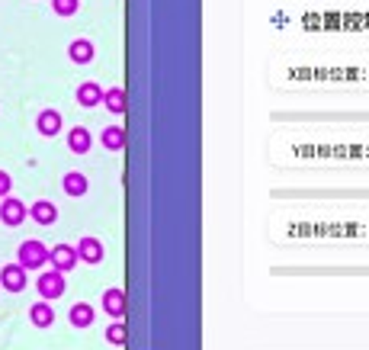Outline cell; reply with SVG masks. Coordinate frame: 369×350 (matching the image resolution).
Listing matches in <instances>:
<instances>
[{
  "mask_svg": "<svg viewBox=\"0 0 369 350\" xmlns=\"http://www.w3.org/2000/svg\"><path fill=\"white\" fill-rule=\"evenodd\" d=\"M16 264L23 267L26 274H29V270H42V267L48 264V248L42 241H36V238H32V241H23L20 251H16Z\"/></svg>",
  "mask_w": 369,
  "mask_h": 350,
  "instance_id": "6da1fadb",
  "label": "cell"
},
{
  "mask_svg": "<svg viewBox=\"0 0 369 350\" xmlns=\"http://www.w3.org/2000/svg\"><path fill=\"white\" fill-rule=\"evenodd\" d=\"M36 290H39V296L46 299V302H52V299H61V296H65L68 283H65V274L52 267V270H42V274H39Z\"/></svg>",
  "mask_w": 369,
  "mask_h": 350,
  "instance_id": "7a4b0ae2",
  "label": "cell"
},
{
  "mask_svg": "<svg viewBox=\"0 0 369 350\" xmlns=\"http://www.w3.org/2000/svg\"><path fill=\"white\" fill-rule=\"evenodd\" d=\"M26 219H29V206L13 199V196H4V203H0V222L10 225V229H16V225H23Z\"/></svg>",
  "mask_w": 369,
  "mask_h": 350,
  "instance_id": "3957f363",
  "label": "cell"
},
{
  "mask_svg": "<svg viewBox=\"0 0 369 350\" xmlns=\"http://www.w3.org/2000/svg\"><path fill=\"white\" fill-rule=\"evenodd\" d=\"M48 264H52L55 270H61V274H68L81 260H77V251L71 244H55V248H48Z\"/></svg>",
  "mask_w": 369,
  "mask_h": 350,
  "instance_id": "277c9868",
  "label": "cell"
},
{
  "mask_svg": "<svg viewBox=\"0 0 369 350\" xmlns=\"http://www.w3.org/2000/svg\"><path fill=\"white\" fill-rule=\"evenodd\" d=\"M100 305H103V312L113 321L126 318V292H122L119 286H109V290L103 292V299H100Z\"/></svg>",
  "mask_w": 369,
  "mask_h": 350,
  "instance_id": "5b68a950",
  "label": "cell"
},
{
  "mask_svg": "<svg viewBox=\"0 0 369 350\" xmlns=\"http://www.w3.org/2000/svg\"><path fill=\"white\" fill-rule=\"evenodd\" d=\"M74 251H77V260H83V264H100V260L106 257L103 241H100V238H90V235H83L81 241L74 244Z\"/></svg>",
  "mask_w": 369,
  "mask_h": 350,
  "instance_id": "8992f818",
  "label": "cell"
},
{
  "mask_svg": "<svg viewBox=\"0 0 369 350\" xmlns=\"http://www.w3.org/2000/svg\"><path fill=\"white\" fill-rule=\"evenodd\" d=\"M26 283L29 280H26V270L20 264H7L4 270H0V286H4L7 292H23Z\"/></svg>",
  "mask_w": 369,
  "mask_h": 350,
  "instance_id": "52a82bcc",
  "label": "cell"
},
{
  "mask_svg": "<svg viewBox=\"0 0 369 350\" xmlns=\"http://www.w3.org/2000/svg\"><path fill=\"white\" fill-rule=\"evenodd\" d=\"M68 321H71V328H90L97 321V309L90 302H74L68 312Z\"/></svg>",
  "mask_w": 369,
  "mask_h": 350,
  "instance_id": "ba28073f",
  "label": "cell"
},
{
  "mask_svg": "<svg viewBox=\"0 0 369 350\" xmlns=\"http://www.w3.org/2000/svg\"><path fill=\"white\" fill-rule=\"evenodd\" d=\"M29 215L36 225H55L58 222V206L48 203V199H39V203L29 206Z\"/></svg>",
  "mask_w": 369,
  "mask_h": 350,
  "instance_id": "9c48e42d",
  "label": "cell"
},
{
  "mask_svg": "<svg viewBox=\"0 0 369 350\" xmlns=\"http://www.w3.org/2000/svg\"><path fill=\"white\" fill-rule=\"evenodd\" d=\"M36 129H39V135L55 138L61 132V113H58V109H42L39 119H36Z\"/></svg>",
  "mask_w": 369,
  "mask_h": 350,
  "instance_id": "30bf717a",
  "label": "cell"
},
{
  "mask_svg": "<svg viewBox=\"0 0 369 350\" xmlns=\"http://www.w3.org/2000/svg\"><path fill=\"white\" fill-rule=\"evenodd\" d=\"M77 103H81V107H100V103H103V87L100 84H93V81H83L81 87H77Z\"/></svg>",
  "mask_w": 369,
  "mask_h": 350,
  "instance_id": "8fae6325",
  "label": "cell"
},
{
  "mask_svg": "<svg viewBox=\"0 0 369 350\" xmlns=\"http://www.w3.org/2000/svg\"><path fill=\"white\" fill-rule=\"evenodd\" d=\"M61 190L68 193L71 199H81L83 193L90 190V183H87V177H83L81 170H71V174H65V180H61Z\"/></svg>",
  "mask_w": 369,
  "mask_h": 350,
  "instance_id": "7c38bea8",
  "label": "cell"
},
{
  "mask_svg": "<svg viewBox=\"0 0 369 350\" xmlns=\"http://www.w3.org/2000/svg\"><path fill=\"white\" fill-rule=\"evenodd\" d=\"M29 321H32L36 328H52V325H55V309H52V302L39 299V302L29 309Z\"/></svg>",
  "mask_w": 369,
  "mask_h": 350,
  "instance_id": "4fadbf2b",
  "label": "cell"
},
{
  "mask_svg": "<svg viewBox=\"0 0 369 350\" xmlns=\"http://www.w3.org/2000/svg\"><path fill=\"white\" fill-rule=\"evenodd\" d=\"M68 148L74 154H87L93 148V135H90V129H83V126H77V129H71L68 132Z\"/></svg>",
  "mask_w": 369,
  "mask_h": 350,
  "instance_id": "5bb4252c",
  "label": "cell"
},
{
  "mask_svg": "<svg viewBox=\"0 0 369 350\" xmlns=\"http://www.w3.org/2000/svg\"><path fill=\"white\" fill-rule=\"evenodd\" d=\"M68 55H71V61H74V65H90L97 52H93L90 39H74V42L68 46Z\"/></svg>",
  "mask_w": 369,
  "mask_h": 350,
  "instance_id": "9a60e30c",
  "label": "cell"
},
{
  "mask_svg": "<svg viewBox=\"0 0 369 350\" xmlns=\"http://www.w3.org/2000/svg\"><path fill=\"white\" fill-rule=\"evenodd\" d=\"M100 142H103L106 152H122L126 148V129L122 126H109V129H103Z\"/></svg>",
  "mask_w": 369,
  "mask_h": 350,
  "instance_id": "2e32d148",
  "label": "cell"
},
{
  "mask_svg": "<svg viewBox=\"0 0 369 350\" xmlns=\"http://www.w3.org/2000/svg\"><path fill=\"white\" fill-rule=\"evenodd\" d=\"M103 107L109 109V113L122 116L126 113V90H122V87H109V90H103Z\"/></svg>",
  "mask_w": 369,
  "mask_h": 350,
  "instance_id": "e0dca14e",
  "label": "cell"
},
{
  "mask_svg": "<svg viewBox=\"0 0 369 350\" xmlns=\"http://www.w3.org/2000/svg\"><path fill=\"white\" fill-rule=\"evenodd\" d=\"M106 341H109V344H116V347H126V341H128L126 325H122V321H113V325L106 328Z\"/></svg>",
  "mask_w": 369,
  "mask_h": 350,
  "instance_id": "ac0fdd59",
  "label": "cell"
},
{
  "mask_svg": "<svg viewBox=\"0 0 369 350\" xmlns=\"http://www.w3.org/2000/svg\"><path fill=\"white\" fill-rule=\"evenodd\" d=\"M52 7L58 16H74L77 7H81V0H52Z\"/></svg>",
  "mask_w": 369,
  "mask_h": 350,
  "instance_id": "d6986e66",
  "label": "cell"
},
{
  "mask_svg": "<svg viewBox=\"0 0 369 350\" xmlns=\"http://www.w3.org/2000/svg\"><path fill=\"white\" fill-rule=\"evenodd\" d=\"M10 190H13V180H10L7 170H0V199L10 196Z\"/></svg>",
  "mask_w": 369,
  "mask_h": 350,
  "instance_id": "ffe728a7",
  "label": "cell"
}]
</instances>
